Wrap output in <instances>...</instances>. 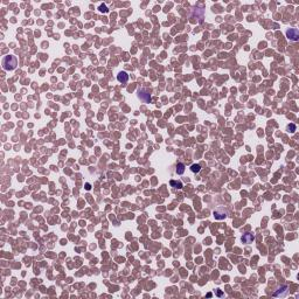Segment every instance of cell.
Segmentation results:
<instances>
[{
  "mask_svg": "<svg viewBox=\"0 0 299 299\" xmlns=\"http://www.w3.org/2000/svg\"><path fill=\"white\" fill-rule=\"evenodd\" d=\"M18 66V58L14 55H6L2 58V68L5 70H14Z\"/></svg>",
  "mask_w": 299,
  "mask_h": 299,
  "instance_id": "1",
  "label": "cell"
},
{
  "mask_svg": "<svg viewBox=\"0 0 299 299\" xmlns=\"http://www.w3.org/2000/svg\"><path fill=\"white\" fill-rule=\"evenodd\" d=\"M138 97L140 98V101H143L144 103H151L152 98H151V94L147 89L143 88V89H139L138 90Z\"/></svg>",
  "mask_w": 299,
  "mask_h": 299,
  "instance_id": "2",
  "label": "cell"
},
{
  "mask_svg": "<svg viewBox=\"0 0 299 299\" xmlns=\"http://www.w3.org/2000/svg\"><path fill=\"white\" fill-rule=\"evenodd\" d=\"M286 36L290 41H298L299 32L297 28H290L286 30Z\"/></svg>",
  "mask_w": 299,
  "mask_h": 299,
  "instance_id": "3",
  "label": "cell"
},
{
  "mask_svg": "<svg viewBox=\"0 0 299 299\" xmlns=\"http://www.w3.org/2000/svg\"><path fill=\"white\" fill-rule=\"evenodd\" d=\"M227 215H228V212L224 208H218L214 212V218L216 220H223V218H227Z\"/></svg>",
  "mask_w": 299,
  "mask_h": 299,
  "instance_id": "4",
  "label": "cell"
},
{
  "mask_svg": "<svg viewBox=\"0 0 299 299\" xmlns=\"http://www.w3.org/2000/svg\"><path fill=\"white\" fill-rule=\"evenodd\" d=\"M289 287H287V285H283V286H280L276 292H273V297H285L286 295H287V290Z\"/></svg>",
  "mask_w": 299,
  "mask_h": 299,
  "instance_id": "5",
  "label": "cell"
},
{
  "mask_svg": "<svg viewBox=\"0 0 299 299\" xmlns=\"http://www.w3.org/2000/svg\"><path fill=\"white\" fill-rule=\"evenodd\" d=\"M254 240H255V236H254L252 234H250V232H246V234H244V235L242 236V242H243V243H246V244L252 243Z\"/></svg>",
  "mask_w": 299,
  "mask_h": 299,
  "instance_id": "6",
  "label": "cell"
},
{
  "mask_svg": "<svg viewBox=\"0 0 299 299\" xmlns=\"http://www.w3.org/2000/svg\"><path fill=\"white\" fill-rule=\"evenodd\" d=\"M117 80H118V82H121V83H126V82L129 81V75H127V73H126V71H121V73L117 75Z\"/></svg>",
  "mask_w": 299,
  "mask_h": 299,
  "instance_id": "7",
  "label": "cell"
},
{
  "mask_svg": "<svg viewBox=\"0 0 299 299\" xmlns=\"http://www.w3.org/2000/svg\"><path fill=\"white\" fill-rule=\"evenodd\" d=\"M169 185L172 186V187H174V188H182V182H180V181H174V180H171V182H169Z\"/></svg>",
  "mask_w": 299,
  "mask_h": 299,
  "instance_id": "8",
  "label": "cell"
},
{
  "mask_svg": "<svg viewBox=\"0 0 299 299\" xmlns=\"http://www.w3.org/2000/svg\"><path fill=\"white\" fill-rule=\"evenodd\" d=\"M185 172V165L182 163H179L177 165V173L178 174H184Z\"/></svg>",
  "mask_w": 299,
  "mask_h": 299,
  "instance_id": "9",
  "label": "cell"
},
{
  "mask_svg": "<svg viewBox=\"0 0 299 299\" xmlns=\"http://www.w3.org/2000/svg\"><path fill=\"white\" fill-rule=\"evenodd\" d=\"M200 169H201V166H200V165L193 164V165L190 166V171H192L193 173H199V172H200Z\"/></svg>",
  "mask_w": 299,
  "mask_h": 299,
  "instance_id": "10",
  "label": "cell"
},
{
  "mask_svg": "<svg viewBox=\"0 0 299 299\" xmlns=\"http://www.w3.org/2000/svg\"><path fill=\"white\" fill-rule=\"evenodd\" d=\"M99 10H101V11H102V12H103V11H104V12H107V11H108V10H107V7H105V6H101V7H99Z\"/></svg>",
  "mask_w": 299,
  "mask_h": 299,
  "instance_id": "11",
  "label": "cell"
}]
</instances>
